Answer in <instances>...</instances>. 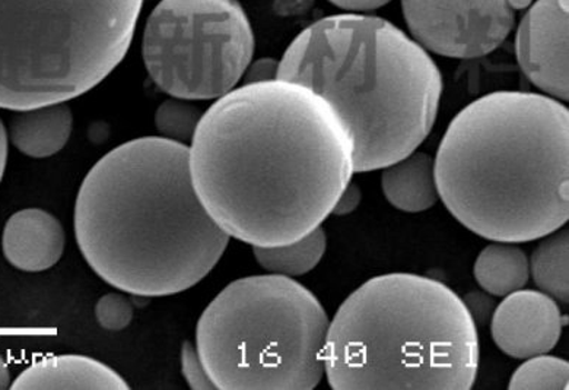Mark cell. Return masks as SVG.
Masks as SVG:
<instances>
[{
    "label": "cell",
    "instance_id": "obj_1",
    "mask_svg": "<svg viewBox=\"0 0 569 390\" xmlns=\"http://www.w3.org/2000/svg\"><path fill=\"white\" fill-rule=\"evenodd\" d=\"M191 182L230 239L253 248L300 240L352 182L351 133L301 83H244L204 111L189 147Z\"/></svg>",
    "mask_w": 569,
    "mask_h": 390
},
{
    "label": "cell",
    "instance_id": "obj_2",
    "mask_svg": "<svg viewBox=\"0 0 569 390\" xmlns=\"http://www.w3.org/2000/svg\"><path fill=\"white\" fill-rule=\"evenodd\" d=\"M74 234L101 280L139 297L198 286L230 243L196 193L188 143L162 137L121 143L92 166L74 203Z\"/></svg>",
    "mask_w": 569,
    "mask_h": 390
},
{
    "label": "cell",
    "instance_id": "obj_3",
    "mask_svg": "<svg viewBox=\"0 0 569 390\" xmlns=\"http://www.w3.org/2000/svg\"><path fill=\"white\" fill-rule=\"evenodd\" d=\"M440 199L491 241L529 243L569 220V110L522 91L491 92L451 120L433 158Z\"/></svg>",
    "mask_w": 569,
    "mask_h": 390
},
{
    "label": "cell",
    "instance_id": "obj_4",
    "mask_svg": "<svg viewBox=\"0 0 569 390\" xmlns=\"http://www.w3.org/2000/svg\"><path fill=\"white\" fill-rule=\"evenodd\" d=\"M278 79L323 97L353 142L356 173L417 151L436 124L445 81L431 54L385 18H323L292 40Z\"/></svg>",
    "mask_w": 569,
    "mask_h": 390
},
{
    "label": "cell",
    "instance_id": "obj_5",
    "mask_svg": "<svg viewBox=\"0 0 569 390\" xmlns=\"http://www.w3.org/2000/svg\"><path fill=\"white\" fill-rule=\"evenodd\" d=\"M479 363L472 316L459 294L433 278H371L330 319L325 376L335 390H468Z\"/></svg>",
    "mask_w": 569,
    "mask_h": 390
},
{
    "label": "cell",
    "instance_id": "obj_6",
    "mask_svg": "<svg viewBox=\"0 0 569 390\" xmlns=\"http://www.w3.org/2000/svg\"><path fill=\"white\" fill-rule=\"evenodd\" d=\"M330 318L293 278L264 273L228 284L196 327V348L217 389L311 390L325 378Z\"/></svg>",
    "mask_w": 569,
    "mask_h": 390
},
{
    "label": "cell",
    "instance_id": "obj_7",
    "mask_svg": "<svg viewBox=\"0 0 569 390\" xmlns=\"http://www.w3.org/2000/svg\"><path fill=\"white\" fill-rule=\"evenodd\" d=\"M143 0H0V109L68 103L132 43Z\"/></svg>",
    "mask_w": 569,
    "mask_h": 390
},
{
    "label": "cell",
    "instance_id": "obj_8",
    "mask_svg": "<svg viewBox=\"0 0 569 390\" xmlns=\"http://www.w3.org/2000/svg\"><path fill=\"white\" fill-rule=\"evenodd\" d=\"M254 46L237 0H161L144 27L142 54L149 77L168 96L204 101L237 88Z\"/></svg>",
    "mask_w": 569,
    "mask_h": 390
},
{
    "label": "cell",
    "instance_id": "obj_9",
    "mask_svg": "<svg viewBox=\"0 0 569 390\" xmlns=\"http://www.w3.org/2000/svg\"><path fill=\"white\" fill-rule=\"evenodd\" d=\"M531 0H402L406 24L427 52L478 59L510 37L516 11Z\"/></svg>",
    "mask_w": 569,
    "mask_h": 390
},
{
    "label": "cell",
    "instance_id": "obj_10",
    "mask_svg": "<svg viewBox=\"0 0 569 390\" xmlns=\"http://www.w3.org/2000/svg\"><path fill=\"white\" fill-rule=\"evenodd\" d=\"M569 0H538L522 17L516 34L521 71L558 101L569 100Z\"/></svg>",
    "mask_w": 569,
    "mask_h": 390
},
{
    "label": "cell",
    "instance_id": "obj_11",
    "mask_svg": "<svg viewBox=\"0 0 569 390\" xmlns=\"http://www.w3.org/2000/svg\"><path fill=\"white\" fill-rule=\"evenodd\" d=\"M493 342L516 360L548 354L562 337L558 301L543 291L522 290L503 297L491 319Z\"/></svg>",
    "mask_w": 569,
    "mask_h": 390
},
{
    "label": "cell",
    "instance_id": "obj_12",
    "mask_svg": "<svg viewBox=\"0 0 569 390\" xmlns=\"http://www.w3.org/2000/svg\"><path fill=\"white\" fill-rule=\"evenodd\" d=\"M67 233L53 213L41 208L21 209L4 224L2 252L22 272L53 268L64 253Z\"/></svg>",
    "mask_w": 569,
    "mask_h": 390
},
{
    "label": "cell",
    "instance_id": "obj_13",
    "mask_svg": "<svg viewBox=\"0 0 569 390\" xmlns=\"http://www.w3.org/2000/svg\"><path fill=\"white\" fill-rule=\"evenodd\" d=\"M13 390L102 389L128 390L129 383L91 357L63 354L44 357L24 371L11 384Z\"/></svg>",
    "mask_w": 569,
    "mask_h": 390
},
{
    "label": "cell",
    "instance_id": "obj_14",
    "mask_svg": "<svg viewBox=\"0 0 569 390\" xmlns=\"http://www.w3.org/2000/svg\"><path fill=\"white\" fill-rule=\"evenodd\" d=\"M73 128V114L68 103L36 107L16 111L9 122L8 138L22 154L49 158L62 151Z\"/></svg>",
    "mask_w": 569,
    "mask_h": 390
},
{
    "label": "cell",
    "instance_id": "obj_15",
    "mask_svg": "<svg viewBox=\"0 0 569 390\" xmlns=\"http://www.w3.org/2000/svg\"><path fill=\"white\" fill-rule=\"evenodd\" d=\"M381 189L390 206L402 212L418 213L436 207L440 193L433 158L427 152L415 151L385 167Z\"/></svg>",
    "mask_w": 569,
    "mask_h": 390
},
{
    "label": "cell",
    "instance_id": "obj_16",
    "mask_svg": "<svg viewBox=\"0 0 569 390\" xmlns=\"http://www.w3.org/2000/svg\"><path fill=\"white\" fill-rule=\"evenodd\" d=\"M473 276L488 294L507 297L529 282V257L517 243L492 241L476 258Z\"/></svg>",
    "mask_w": 569,
    "mask_h": 390
},
{
    "label": "cell",
    "instance_id": "obj_17",
    "mask_svg": "<svg viewBox=\"0 0 569 390\" xmlns=\"http://www.w3.org/2000/svg\"><path fill=\"white\" fill-rule=\"evenodd\" d=\"M328 250V234L323 227L289 244L273 248H253L256 260L268 273L289 278L302 277L319 267Z\"/></svg>",
    "mask_w": 569,
    "mask_h": 390
},
{
    "label": "cell",
    "instance_id": "obj_18",
    "mask_svg": "<svg viewBox=\"0 0 569 390\" xmlns=\"http://www.w3.org/2000/svg\"><path fill=\"white\" fill-rule=\"evenodd\" d=\"M536 286L559 303L569 300V233L566 227L543 237L529 259Z\"/></svg>",
    "mask_w": 569,
    "mask_h": 390
},
{
    "label": "cell",
    "instance_id": "obj_19",
    "mask_svg": "<svg viewBox=\"0 0 569 390\" xmlns=\"http://www.w3.org/2000/svg\"><path fill=\"white\" fill-rule=\"evenodd\" d=\"M569 364L559 357L542 354L530 357L511 376L508 389L568 390Z\"/></svg>",
    "mask_w": 569,
    "mask_h": 390
},
{
    "label": "cell",
    "instance_id": "obj_20",
    "mask_svg": "<svg viewBox=\"0 0 569 390\" xmlns=\"http://www.w3.org/2000/svg\"><path fill=\"white\" fill-rule=\"evenodd\" d=\"M202 116V111L193 101L172 97L158 107L156 127L162 138L186 143L193 138Z\"/></svg>",
    "mask_w": 569,
    "mask_h": 390
},
{
    "label": "cell",
    "instance_id": "obj_21",
    "mask_svg": "<svg viewBox=\"0 0 569 390\" xmlns=\"http://www.w3.org/2000/svg\"><path fill=\"white\" fill-rule=\"evenodd\" d=\"M96 319L106 331H123L132 323L133 306L128 297L120 294V292H109L97 301Z\"/></svg>",
    "mask_w": 569,
    "mask_h": 390
},
{
    "label": "cell",
    "instance_id": "obj_22",
    "mask_svg": "<svg viewBox=\"0 0 569 390\" xmlns=\"http://www.w3.org/2000/svg\"><path fill=\"white\" fill-rule=\"evenodd\" d=\"M181 373H183L186 382L190 389L194 390H212L214 387L212 379L209 378L207 369L200 360L196 343L186 341L181 347L180 354Z\"/></svg>",
    "mask_w": 569,
    "mask_h": 390
},
{
    "label": "cell",
    "instance_id": "obj_23",
    "mask_svg": "<svg viewBox=\"0 0 569 390\" xmlns=\"http://www.w3.org/2000/svg\"><path fill=\"white\" fill-rule=\"evenodd\" d=\"M463 303L478 328L485 327V324L491 322L493 310L497 308L491 294L485 291L469 292V294L465 297Z\"/></svg>",
    "mask_w": 569,
    "mask_h": 390
},
{
    "label": "cell",
    "instance_id": "obj_24",
    "mask_svg": "<svg viewBox=\"0 0 569 390\" xmlns=\"http://www.w3.org/2000/svg\"><path fill=\"white\" fill-rule=\"evenodd\" d=\"M279 60L263 58L251 62L244 73V83L268 82L278 79Z\"/></svg>",
    "mask_w": 569,
    "mask_h": 390
},
{
    "label": "cell",
    "instance_id": "obj_25",
    "mask_svg": "<svg viewBox=\"0 0 569 390\" xmlns=\"http://www.w3.org/2000/svg\"><path fill=\"white\" fill-rule=\"evenodd\" d=\"M362 202V190L357 183H349L340 194L333 208L332 216L347 217L356 212Z\"/></svg>",
    "mask_w": 569,
    "mask_h": 390
},
{
    "label": "cell",
    "instance_id": "obj_26",
    "mask_svg": "<svg viewBox=\"0 0 569 390\" xmlns=\"http://www.w3.org/2000/svg\"><path fill=\"white\" fill-rule=\"evenodd\" d=\"M329 2L342 11L362 13L377 11V9L389 4L391 0H329Z\"/></svg>",
    "mask_w": 569,
    "mask_h": 390
},
{
    "label": "cell",
    "instance_id": "obj_27",
    "mask_svg": "<svg viewBox=\"0 0 569 390\" xmlns=\"http://www.w3.org/2000/svg\"><path fill=\"white\" fill-rule=\"evenodd\" d=\"M9 150L8 130L4 128L2 119H0V183H2L4 170H7Z\"/></svg>",
    "mask_w": 569,
    "mask_h": 390
},
{
    "label": "cell",
    "instance_id": "obj_28",
    "mask_svg": "<svg viewBox=\"0 0 569 390\" xmlns=\"http://www.w3.org/2000/svg\"><path fill=\"white\" fill-rule=\"evenodd\" d=\"M11 371H9L7 361L0 356V390L11 389Z\"/></svg>",
    "mask_w": 569,
    "mask_h": 390
}]
</instances>
